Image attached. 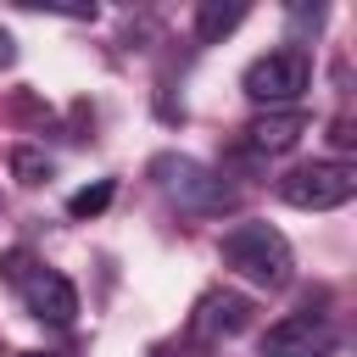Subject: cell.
Masks as SVG:
<instances>
[{"label":"cell","mask_w":357,"mask_h":357,"mask_svg":"<svg viewBox=\"0 0 357 357\" xmlns=\"http://www.w3.org/2000/svg\"><path fill=\"white\" fill-rule=\"evenodd\" d=\"M329 351H335V324L324 312H290L262 335V357H329Z\"/></svg>","instance_id":"5"},{"label":"cell","mask_w":357,"mask_h":357,"mask_svg":"<svg viewBox=\"0 0 357 357\" xmlns=\"http://www.w3.org/2000/svg\"><path fill=\"white\" fill-rule=\"evenodd\" d=\"M17 290H22L28 318H39V324H50V329H67V324L78 318V290H73V279L56 273V268H28V279H22Z\"/></svg>","instance_id":"6"},{"label":"cell","mask_w":357,"mask_h":357,"mask_svg":"<svg viewBox=\"0 0 357 357\" xmlns=\"http://www.w3.org/2000/svg\"><path fill=\"white\" fill-rule=\"evenodd\" d=\"M240 22H245V6H240V0H229V6H223V0H206V6L195 11V39H201V45H218V39H223L229 28H240Z\"/></svg>","instance_id":"9"},{"label":"cell","mask_w":357,"mask_h":357,"mask_svg":"<svg viewBox=\"0 0 357 357\" xmlns=\"http://www.w3.org/2000/svg\"><path fill=\"white\" fill-rule=\"evenodd\" d=\"M218 257H223V268H234L240 279H251V284H262V290H284L290 273H296L290 240H284L273 223H234V229L218 240Z\"/></svg>","instance_id":"1"},{"label":"cell","mask_w":357,"mask_h":357,"mask_svg":"<svg viewBox=\"0 0 357 357\" xmlns=\"http://www.w3.org/2000/svg\"><path fill=\"white\" fill-rule=\"evenodd\" d=\"M112 195H117V184H112V178H95V184H84V190L67 195V212H73V218H95V212L112 206Z\"/></svg>","instance_id":"10"},{"label":"cell","mask_w":357,"mask_h":357,"mask_svg":"<svg viewBox=\"0 0 357 357\" xmlns=\"http://www.w3.org/2000/svg\"><path fill=\"white\" fill-rule=\"evenodd\" d=\"M357 195V167L351 162H301L279 178V201L296 212H335Z\"/></svg>","instance_id":"2"},{"label":"cell","mask_w":357,"mask_h":357,"mask_svg":"<svg viewBox=\"0 0 357 357\" xmlns=\"http://www.w3.org/2000/svg\"><path fill=\"white\" fill-rule=\"evenodd\" d=\"M17 61V39H11V28H0V73Z\"/></svg>","instance_id":"12"},{"label":"cell","mask_w":357,"mask_h":357,"mask_svg":"<svg viewBox=\"0 0 357 357\" xmlns=\"http://www.w3.org/2000/svg\"><path fill=\"white\" fill-rule=\"evenodd\" d=\"M307 84H312V61H307V50H296V45H284V50H268V56H257L251 67H245V78H240V89L257 100V106H296L301 95H307Z\"/></svg>","instance_id":"3"},{"label":"cell","mask_w":357,"mask_h":357,"mask_svg":"<svg viewBox=\"0 0 357 357\" xmlns=\"http://www.w3.org/2000/svg\"><path fill=\"white\" fill-rule=\"evenodd\" d=\"M301 134H307V112H301V106H273V112L251 117V128H245L251 151H262V156H279V151H290Z\"/></svg>","instance_id":"7"},{"label":"cell","mask_w":357,"mask_h":357,"mask_svg":"<svg viewBox=\"0 0 357 357\" xmlns=\"http://www.w3.org/2000/svg\"><path fill=\"white\" fill-rule=\"evenodd\" d=\"M245 324H251V301L234 296V290H206L201 307H195V329H201L206 340H218V335H240Z\"/></svg>","instance_id":"8"},{"label":"cell","mask_w":357,"mask_h":357,"mask_svg":"<svg viewBox=\"0 0 357 357\" xmlns=\"http://www.w3.org/2000/svg\"><path fill=\"white\" fill-rule=\"evenodd\" d=\"M11 173H17L22 184H45V178L56 173V162H50L45 151H33V145H17V151H11Z\"/></svg>","instance_id":"11"},{"label":"cell","mask_w":357,"mask_h":357,"mask_svg":"<svg viewBox=\"0 0 357 357\" xmlns=\"http://www.w3.org/2000/svg\"><path fill=\"white\" fill-rule=\"evenodd\" d=\"M17 357H56V351H17Z\"/></svg>","instance_id":"13"},{"label":"cell","mask_w":357,"mask_h":357,"mask_svg":"<svg viewBox=\"0 0 357 357\" xmlns=\"http://www.w3.org/2000/svg\"><path fill=\"white\" fill-rule=\"evenodd\" d=\"M156 173H162L167 195L178 206H190V212H229L234 206V190L218 173H206L201 162H190V156H156Z\"/></svg>","instance_id":"4"}]
</instances>
